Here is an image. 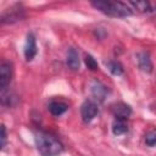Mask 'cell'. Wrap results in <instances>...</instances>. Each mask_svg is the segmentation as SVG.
Wrapping results in <instances>:
<instances>
[{
    "mask_svg": "<svg viewBox=\"0 0 156 156\" xmlns=\"http://www.w3.org/2000/svg\"><path fill=\"white\" fill-rule=\"evenodd\" d=\"M138 65L141 71L150 73L152 71V62L147 52H140L138 55Z\"/></svg>",
    "mask_w": 156,
    "mask_h": 156,
    "instance_id": "cell-8",
    "label": "cell"
},
{
    "mask_svg": "<svg viewBox=\"0 0 156 156\" xmlns=\"http://www.w3.org/2000/svg\"><path fill=\"white\" fill-rule=\"evenodd\" d=\"M67 108H68V106L62 101H52L49 105V111L54 116H61L62 113H65L67 111Z\"/></svg>",
    "mask_w": 156,
    "mask_h": 156,
    "instance_id": "cell-10",
    "label": "cell"
},
{
    "mask_svg": "<svg viewBox=\"0 0 156 156\" xmlns=\"http://www.w3.org/2000/svg\"><path fill=\"white\" fill-rule=\"evenodd\" d=\"M80 115H82V119L85 123H89L98 115V106L91 101H85L80 107Z\"/></svg>",
    "mask_w": 156,
    "mask_h": 156,
    "instance_id": "cell-4",
    "label": "cell"
},
{
    "mask_svg": "<svg viewBox=\"0 0 156 156\" xmlns=\"http://www.w3.org/2000/svg\"><path fill=\"white\" fill-rule=\"evenodd\" d=\"M6 144V128L5 126H1V147H4Z\"/></svg>",
    "mask_w": 156,
    "mask_h": 156,
    "instance_id": "cell-16",
    "label": "cell"
},
{
    "mask_svg": "<svg viewBox=\"0 0 156 156\" xmlns=\"http://www.w3.org/2000/svg\"><path fill=\"white\" fill-rule=\"evenodd\" d=\"M35 55H37L35 38L33 34H28L27 40H26V45H24V57L27 61H32Z\"/></svg>",
    "mask_w": 156,
    "mask_h": 156,
    "instance_id": "cell-6",
    "label": "cell"
},
{
    "mask_svg": "<svg viewBox=\"0 0 156 156\" xmlns=\"http://www.w3.org/2000/svg\"><path fill=\"white\" fill-rule=\"evenodd\" d=\"M67 65L71 69H78L79 68V55L76 49L71 48L67 52Z\"/></svg>",
    "mask_w": 156,
    "mask_h": 156,
    "instance_id": "cell-9",
    "label": "cell"
},
{
    "mask_svg": "<svg viewBox=\"0 0 156 156\" xmlns=\"http://www.w3.org/2000/svg\"><path fill=\"white\" fill-rule=\"evenodd\" d=\"M112 112H113V115H115L116 118L124 119L126 121L130 116L132 110H130V107L128 105H126L123 102H118V104H116V105L112 106Z\"/></svg>",
    "mask_w": 156,
    "mask_h": 156,
    "instance_id": "cell-7",
    "label": "cell"
},
{
    "mask_svg": "<svg viewBox=\"0 0 156 156\" xmlns=\"http://www.w3.org/2000/svg\"><path fill=\"white\" fill-rule=\"evenodd\" d=\"M34 141L41 156H57L63 150L62 144L54 135L43 130H37L34 133Z\"/></svg>",
    "mask_w": 156,
    "mask_h": 156,
    "instance_id": "cell-1",
    "label": "cell"
},
{
    "mask_svg": "<svg viewBox=\"0 0 156 156\" xmlns=\"http://www.w3.org/2000/svg\"><path fill=\"white\" fill-rule=\"evenodd\" d=\"M106 66H107V68L110 69V72L113 76H122L123 74V67H122V65L119 62L108 61V62H106Z\"/></svg>",
    "mask_w": 156,
    "mask_h": 156,
    "instance_id": "cell-12",
    "label": "cell"
},
{
    "mask_svg": "<svg viewBox=\"0 0 156 156\" xmlns=\"http://www.w3.org/2000/svg\"><path fill=\"white\" fill-rule=\"evenodd\" d=\"M12 78V65L7 61L2 62L0 65V88L1 90H5L6 87L10 84Z\"/></svg>",
    "mask_w": 156,
    "mask_h": 156,
    "instance_id": "cell-3",
    "label": "cell"
},
{
    "mask_svg": "<svg viewBox=\"0 0 156 156\" xmlns=\"http://www.w3.org/2000/svg\"><path fill=\"white\" fill-rule=\"evenodd\" d=\"M132 6H134L138 11H140V12H149L150 10H151V7H150V4L147 2V1H130L129 2Z\"/></svg>",
    "mask_w": 156,
    "mask_h": 156,
    "instance_id": "cell-13",
    "label": "cell"
},
{
    "mask_svg": "<svg viewBox=\"0 0 156 156\" xmlns=\"http://www.w3.org/2000/svg\"><path fill=\"white\" fill-rule=\"evenodd\" d=\"M85 65L90 71H95L98 69V62L95 61V58L91 55H87L85 56Z\"/></svg>",
    "mask_w": 156,
    "mask_h": 156,
    "instance_id": "cell-14",
    "label": "cell"
},
{
    "mask_svg": "<svg viewBox=\"0 0 156 156\" xmlns=\"http://www.w3.org/2000/svg\"><path fill=\"white\" fill-rule=\"evenodd\" d=\"M112 132H113L115 135H122L126 132H128V124L126 123L124 119L116 118L112 123Z\"/></svg>",
    "mask_w": 156,
    "mask_h": 156,
    "instance_id": "cell-11",
    "label": "cell"
},
{
    "mask_svg": "<svg viewBox=\"0 0 156 156\" xmlns=\"http://www.w3.org/2000/svg\"><path fill=\"white\" fill-rule=\"evenodd\" d=\"M90 91H91V95L94 96V99L98 101H104L107 95V88L99 80H94L91 83Z\"/></svg>",
    "mask_w": 156,
    "mask_h": 156,
    "instance_id": "cell-5",
    "label": "cell"
},
{
    "mask_svg": "<svg viewBox=\"0 0 156 156\" xmlns=\"http://www.w3.org/2000/svg\"><path fill=\"white\" fill-rule=\"evenodd\" d=\"M91 5L102 13L111 17H127L133 13L126 4L119 1H93Z\"/></svg>",
    "mask_w": 156,
    "mask_h": 156,
    "instance_id": "cell-2",
    "label": "cell"
},
{
    "mask_svg": "<svg viewBox=\"0 0 156 156\" xmlns=\"http://www.w3.org/2000/svg\"><path fill=\"white\" fill-rule=\"evenodd\" d=\"M145 143L149 146H156V132H150L145 136Z\"/></svg>",
    "mask_w": 156,
    "mask_h": 156,
    "instance_id": "cell-15",
    "label": "cell"
}]
</instances>
